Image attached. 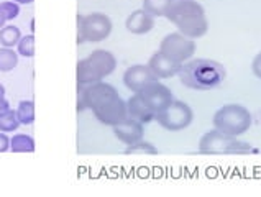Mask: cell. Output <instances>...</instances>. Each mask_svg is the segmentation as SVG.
Masks as SVG:
<instances>
[{
	"instance_id": "1",
	"label": "cell",
	"mask_w": 261,
	"mask_h": 197,
	"mask_svg": "<svg viewBox=\"0 0 261 197\" xmlns=\"http://www.w3.org/2000/svg\"><path fill=\"white\" fill-rule=\"evenodd\" d=\"M179 79L192 90H212L225 81L227 71L220 63L214 59L197 58L186 61L179 71Z\"/></svg>"
},
{
	"instance_id": "2",
	"label": "cell",
	"mask_w": 261,
	"mask_h": 197,
	"mask_svg": "<svg viewBox=\"0 0 261 197\" xmlns=\"http://www.w3.org/2000/svg\"><path fill=\"white\" fill-rule=\"evenodd\" d=\"M179 33L197 40L202 38L208 30V21L204 7L196 0H174L166 15Z\"/></svg>"
},
{
	"instance_id": "3",
	"label": "cell",
	"mask_w": 261,
	"mask_h": 197,
	"mask_svg": "<svg viewBox=\"0 0 261 197\" xmlns=\"http://www.w3.org/2000/svg\"><path fill=\"white\" fill-rule=\"evenodd\" d=\"M212 122L217 130L232 136H240L250 130L251 113L240 104H227L215 112Z\"/></svg>"
},
{
	"instance_id": "4",
	"label": "cell",
	"mask_w": 261,
	"mask_h": 197,
	"mask_svg": "<svg viewBox=\"0 0 261 197\" xmlns=\"http://www.w3.org/2000/svg\"><path fill=\"white\" fill-rule=\"evenodd\" d=\"M238 136L227 135L220 130H211L199 141V151L204 155H248L253 151L251 145L242 140H237Z\"/></svg>"
},
{
	"instance_id": "5",
	"label": "cell",
	"mask_w": 261,
	"mask_h": 197,
	"mask_svg": "<svg viewBox=\"0 0 261 197\" xmlns=\"http://www.w3.org/2000/svg\"><path fill=\"white\" fill-rule=\"evenodd\" d=\"M112 20L109 15L94 12L89 15H77V43H100L112 33Z\"/></svg>"
},
{
	"instance_id": "6",
	"label": "cell",
	"mask_w": 261,
	"mask_h": 197,
	"mask_svg": "<svg viewBox=\"0 0 261 197\" xmlns=\"http://www.w3.org/2000/svg\"><path fill=\"white\" fill-rule=\"evenodd\" d=\"M194 120V112L188 104L182 101L171 102L166 109L156 113V122L168 132H182Z\"/></svg>"
},
{
	"instance_id": "7",
	"label": "cell",
	"mask_w": 261,
	"mask_h": 197,
	"mask_svg": "<svg viewBox=\"0 0 261 197\" xmlns=\"http://www.w3.org/2000/svg\"><path fill=\"white\" fill-rule=\"evenodd\" d=\"M196 41L192 38L184 36L182 33L174 32L168 33L160 43V51L163 55H166L168 58L174 59L177 63H186L194 56L196 53Z\"/></svg>"
},
{
	"instance_id": "8",
	"label": "cell",
	"mask_w": 261,
	"mask_h": 197,
	"mask_svg": "<svg viewBox=\"0 0 261 197\" xmlns=\"http://www.w3.org/2000/svg\"><path fill=\"white\" fill-rule=\"evenodd\" d=\"M92 113L100 124L107 127H114L130 117L128 109H126V102L120 95H115L109 98V101L102 102L100 105H97L95 109H92Z\"/></svg>"
},
{
	"instance_id": "9",
	"label": "cell",
	"mask_w": 261,
	"mask_h": 197,
	"mask_svg": "<svg viewBox=\"0 0 261 197\" xmlns=\"http://www.w3.org/2000/svg\"><path fill=\"white\" fill-rule=\"evenodd\" d=\"M137 94H140L141 98L145 101V104L156 113L161 112L163 109H166L168 105L174 101L171 89L163 84L160 79L148 82V84Z\"/></svg>"
},
{
	"instance_id": "10",
	"label": "cell",
	"mask_w": 261,
	"mask_h": 197,
	"mask_svg": "<svg viewBox=\"0 0 261 197\" xmlns=\"http://www.w3.org/2000/svg\"><path fill=\"white\" fill-rule=\"evenodd\" d=\"M158 78L154 76V72L150 69V66L148 64H135V66H130L128 69L123 72V86L132 90L133 94L140 92L141 89H143L148 82L151 81H156Z\"/></svg>"
},
{
	"instance_id": "11",
	"label": "cell",
	"mask_w": 261,
	"mask_h": 197,
	"mask_svg": "<svg viewBox=\"0 0 261 197\" xmlns=\"http://www.w3.org/2000/svg\"><path fill=\"white\" fill-rule=\"evenodd\" d=\"M112 132H114V135L117 136V140L122 141L125 146L135 145V143L143 140V136H145L143 124L132 117H128L120 124L114 125L112 127Z\"/></svg>"
},
{
	"instance_id": "12",
	"label": "cell",
	"mask_w": 261,
	"mask_h": 197,
	"mask_svg": "<svg viewBox=\"0 0 261 197\" xmlns=\"http://www.w3.org/2000/svg\"><path fill=\"white\" fill-rule=\"evenodd\" d=\"M87 59L100 81H103L107 76H110L117 69V58L114 53H110L107 50H94L87 56Z\"/></svg>"
},
{
	"instance_id": "13",
	"label": "cell",
	"mask_w": 261,
	"mask_h": 197,
	"mask_svg": "<svg viewBox=\"0 0 261 197\" xmlns=\"http://www.w3.org/2000/svg\"><path fill=\"white\" fill-rule=\"evenodd\" d=\"M148 66H150V69L154 72V76L158 79H171L179 74V71H181V67H182V63H177L174 59L168 58L166 55H163V53L158 50L150 58Z\"/></svg>"
},
{
	"instance_id": "14",
	"label": "cell",
	"mask_w": 261,
	"mask_h": 197,
	"mask_svg": "<svg viewBox=\"0 0 261 197\" xmlns=\"http://www.w3.org/2000/svg\"><path fill=\"white\" fill-rule=\"evenodd\" d=\"M125 28L133 35H146L154 28V17L145 9L135 10L125 20Z\"/></svg>"
},
{
	"instance_id": "15",
	"label": "cell",
	"mask_w": 261,
	"mask_h": 197,
	"mask_svg": "<svg viewBox=\"0 0 261 197\" xmlns=\"http://www.w3.org/2000/svg\"><path fill=\"white\" fill-rule=\"evenodd\" d=\"M126 109H128V115L132 118L138 120V122H141L143 125L156 120V112H153L148 107L140 94H133L128 101H126Z\"/></svg>"
},
{
	"instance_id": "16",
	"label": "cell",
	"mask_w": 261,
	"mask_h": 197,
	"mask_svg": "<svg viewBox=\"0 0 261 197\" xmlns=\"http://www.w3.org/2000/svg\"><path fill=\"white\" fill-rule=\"evenodd\" d=\"M12 153H35V140L27 133H17L10 138Z\"/></svg>"
},
{
	"instance_id": "17",
	"label": "cell",
	"mask_w": 261,
	"mask_h": 197,
	"mask_svg": "<svg viewBox=\"0 0 261 197\" xmlns=\"http://www.w3.org/2000/svg\"><path fill=\"white\" fill-rule=\"evenodd\" d=\"M76 78H77V84H81V86H87V84H92V82L100 81L99 78H97V74L94 72L92 66H91V63H89L87 58L77 61Z\"/></svg>"
},
{
	"instance_id": "18",
	"label": "cell",
	"mask_w": 261,
	"mask_h": 197,
	"mask_svg": "<svg viewBox=\"0 0 261 197\" xmlns=\"http://www.w3.org/2000/svg\"><path fill=\"white\" fill-rule=\"evenodd\" d=\"M21 36L23 35H21L20 28L15 25H5L4 28H0V44L4 48H17Z\"/></svg>"
},
{
	"instance_id": "19",
	"label": "cell",
	"mask_w": 261,
	"mask_h": 197,
	"mask_svg": "<svg viewBox=\"0 0 261 197\" xmlns=\"http://www.w3.org/2000/svg\"><path fill=\"white\" fill-rule=\"evenodd\" d=\"M174 0H143V9L153 17H166Z\"/></svg>"
},
{
	"instance_id": "20",
	"label": "cell",
	"mask_w": 261,
	"mask_h": 197,
	"mask_svg": "<svg viewBox=\"0 0 261 197\" xmlns=\"http://www.w3.org/2000/svg\"><path fill=\"white\" fill-rule=\"evenodd\" d=\"M18 53L12 48H0V72H10L18 66Z\"/></svg>"
},
{
	"instance_id": "21",
	"label": "cell",
	"mask_w": 261,
	"mask_h": 197,
	"mask_svg": "<svg viewBox=\"0 0 261 197\" xmlns=\"http://www.w3.org/2000/svg\"><path fill=\"white\" fill-rule=\"evenodd\" d=\"M17 117L21 125H32L35 122V102L33 101H21L18 107L15 109Z\"/></svg>"
},
{
	"instance_id": "22",
	"label": "cell",
	"mask_w": 261,
	"mask_h": 197,
	"mask_svg": "<svg viewBox=\"0 0 261 197\" xmlns=\"http://www.w3.org/2000/svg\"><path fill=\"white\" fill-rule=\"evenodd\" d=\"M20 125L21 124H20V120L17 117V112L12 110V109L0 115V132H5V133L15 132Z\"/></svg>"
},
{
	"instance_id": "23",
	"label": "cell",
	"mask_w": 261,
	"mask_h": 197,
	"mask_svg": "<svg viewBox=\"0 0 261 197\" xmlns=\"http://www.w3.org/2000/svg\"><path fill=\"white\" fill-rule=\"evenodd\" d=\"M125 153L126 155H158V148L151 145L150 141L141 140V141L135 143V145L126 146Z\"/></svg>"
},
{
	"instance_id": "24",
	"label": "cell",
	"mask_w": 261,
	"mask_h": 197,
	"mask_svg": "<svg viewBox=\"0 0 261 197\" xmlns=\"http://www.w3.org/2000/svg\"><path fill=\"white\" fill-rule=\"evenodd\" d=\"M17 53L23 58L35 56V35H25L17 44Z\"/></svg>"
},
{
	"instance_id": "25",
	"label": "cell",
	"mask_w": 261,
	"mask_h": 197,
	"mask_svg": "<svg viewBox=\"0 0 261 197\" xmlns=\"http://www.w3.org/2000/svg\"><path fill=\"white\" fill-rule=\"evenodd\" d=\"M0 9H2L7 21H12L20 15V4L13 2V0H5V2H0Z\"/></svg>"
},
{
	"instance_id": "26",
	"label": "cell",
	"mask_w": 261,
	"mask_h": 197,
	"mask_svg": "<svg viewBox=\"0 0 261 197\" xmlns=\"http://www.w3.org/2000/svg\"><path fill=\"white\" fill-rule=\"evenodd\" d=\"M251 71H253V74H255L258 79H261V53H258V55L255 56V59H253Z\"/></svg>"
},
{
	"instance_id": "27",
	"label": "cell",
	"mask_w": 261,
	"mask_h": 197,
	"mask_svg": "<svg viewBox=\"0 0 261 197\" xmlns=\"http://www.w3.org/2000/svg\"><path fill=\"white\" fill-rule=\"evenodd\" d=\"M9 150H10V138L7 136L5 132H0V153H5Z\"/></svg>"
},
{
	"instance_id": "28",
	"label": "cell",
	"mask_w": 261,
	"mask_h": 197,
	"mask_svg": "<svg viewBox=\"0 0 261 197\" xmlns=\"http://www.w3.org/2000/svg\"><path fill=\"white\" fill-rule=\"evenodd\" d=\"M7 110H10V104H9V101H7V98H4V101L0 102V115H2V113H5Z\"/></svg>"
},
{
	"instance_id": "29",
	"label": "cell",
	"mask_w": 261,
	"mask_h": 197,
	"mask_svg": "<svg viewBox=\"0 0 261 197\" xmlns=\"http://www.w3.org/2000/svg\"><path fill=\"white\" fill-rule=\"evenodd\" d=\"M5 23H7V18H5V15H4L2 9H0V28H4Z\"/></svg>"
},
{
	"instance_id": "30",
	"label": "cell",
	"mask_w": 261,
	"mask_h": 197,
	"mask_svg": "<svg viewBox=\"0 0 261 197\" xmlns=\"http://www.w3.org/2000/svg\"><path fill=\"white\" fill-rule=\"evenodd\" d=\"M5 98V87H4V84L0 82V102H2Z\"/></svg>"
},
{
	"instance_id": "31",
	"label": "cell",
	"mask_w": 261,
	"mask_h": 197,
	"mask_svg": "<svg viewBox=\"0 0 261 197\" xmlns=\"http://www.w3.org/2000/svg\"><path fill=\"white\" fill-rule=\"evenodd\" d=\"M13 2H17V4H20V5H28V4H32L33 0H13Z\"/></svg>"
}]
</instances>
